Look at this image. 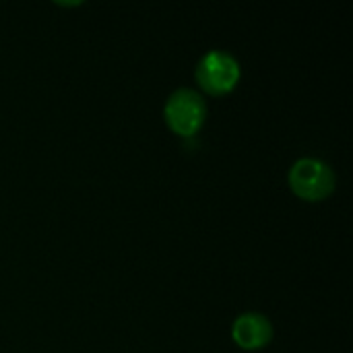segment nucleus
<instances>
[{"label":"nucleus","instance_id":"20e7f679","mask_svg":"<svg viewBox=\"0 0 353 353\" xmlns=\"http://www.w3.org/2000/svg\"><path fill=\"white\" fill-rule=\"evenodd\" d=\"M232 339L244 352H259L273 339V325L261 312H244L232 325Z\"/></svg>","mask_w":353,"mask_h":353},{"label":"nucleus","instance_id":"f257e3e1","mask_svg":"<svg viewBox=\"0 0 353 353\" xmlns=\"http://www.w3.org/2000/svg\"><path fill=\"white\" fill-rule=\"evenodd\" d=\"M288 180L294 194L310 203L325 201L337 184L331 165L316 157H300L298 161H294Z\"/></svg>","mask_w":353,"mask_h":353},{"label":"nucleus","instance_id":"f03ea898","mask_svg":"<svg viewBox=\"0 0 353 353\" xmlns=\"http://www.w3.org/2000/svg\"><path fill=\"white\" fill-rule=\"evenodd\" d=\"M196 83L209 95H225L236 89L242 77L238 58L225 50L207 52L196 64Z\"/></svg>","mask_w":353,"mask_h":353},{"label":"nucleus","instance_id":"7ed1b4c3","mask_svg":"<svg viewBox=\"0 0 353 353\" xmlns=\"http://www.w3.org/2000/svg\"><path fill=\"white\" fill-rule=\"evenodd\" d=\"M163 118L172 132L180 137H194L205 124L207 103L199 91L180 87L168 97L163 108Z\"/></svg>","mask_w":353,"mask_h":353}]
</instances>
